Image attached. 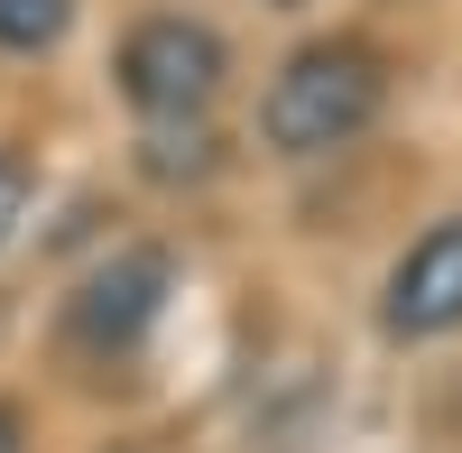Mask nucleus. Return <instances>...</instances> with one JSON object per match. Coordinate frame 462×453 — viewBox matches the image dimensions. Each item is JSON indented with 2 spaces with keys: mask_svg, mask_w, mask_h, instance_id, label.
Here are the masks:
<instances>
[{
  "mask_svg": "<svg viewBox=\"0 0 462 453\" xmlns=\"http://www.w3.org/2000/svg\"><path fill=\"white\" fill-rule=\"evenodd\" d=\"M28 213V167L19 158H0V241H10V222Z\"/></svg>",
  "mask_w": 462,
  "mask_h": 453,
  "instance_id": "nucleus-6",
  "label": "nucleus"
},
{
  "mask_svg": "<svg viewBox=\"0 0 462 453\" xmlns=\"http://www.w3.org/2000/svg\"><path fill=\"white\" fill-rule=\"evenodd\" d=\"M222 74H231L222 37L204 19H185V10H158V19H139L121 37V93H130L139 121H204Z\"/></svg>",
  "mask_w": 462,
  "mask_h": 453,
  "instance_id": "nucleus-2",
  "label": "nucleus"
},
{
  "mask_svg": "<svg viewBox=\"0 0 462 453\" xmlns=\"http://www.w3.org/2000/svg\"><path fill=\"white\" fill-rule=\"evenodd\" d=\"M379 333L389 343H444V333H462V213L426 222L398 250L389 287H379Z\"/></svg>",
  "mask_w": 462,
  "mask_h": 453,
  "instance_id": "nucleus-3",
  "label": "nucleus"
},
{
  "mask_svg": "<svg viewBox=\"0 0 462 453\" xmlns=\"http://www.w3.org/2000/svg\"><path fill=\"white\" fill-rule=\"evenodd\" d=\"M0 453H19V407L0 398Z\"/></svg>",
  "mask_w": 462,
  "mask_h": 453,
  "instance_id": "nucleus-7",
  "label": "nucleus"
},
{
  "mask_svg": "<svg viewBox=\"0 0 462 453\" xmlns=\"http://www.w3.org/2000/svg\"><path fill=\"white\" fill-rule=\"evenodd\" d=\"M278 10H296V0H278Z\"/></svg>",
  "mask_w": 462,
  "mask_h": 453,
  "instance_id": "nucleus-8",
  "label": "nucleus"
},
{
  "mask_svg": "<svg viewBox=\"0 0 462 453\" xmlns=\"http://www.w3.org/2000/svg\"><path fill=\"white\" fill-rule=\"evenodd\" d=\"M379 102H389L379 47H361V37H315V47H296L268 74L259 139L278 148V158H333V148H352L379 121Z\"/></svg>",
  "mask_w": 462,
  "mask_h": 453,
  "instance_id": "nucleus-1",
  "label": "nucleus"
},
{
  "mask_svg": "<svg viewBox=\"0 0 462 453\" xmlns=\"http://www.w3.org/2000/svg\"><path fill=\"white\" fill-rule=\"evenodd\" d=\"M74 19V0H0V47L10 56H47Z\"/></svg>",
  "mask_w": 462,
  "mask_h": 453,
  "instance_id": "nucleus-5",
  "label": "nucleus"
},
{
  "mask_svg": "<svg viewBox=\"0 0 462 453\" xmlns=\"http://www.w3.org/2000/svg\"><path fill=\"white\" fill-rule=\"evenodd\" d=\"M167 250H121L111 269L74 296V333H84L93 352H121V343H139L148 324H158V306H167Z\"/></svg>",
  "mask_w": 462,
  "mask_h": 453,
  "instance_id": "nucleus-4",
  "label": "nucleus"
}]
</instances>
